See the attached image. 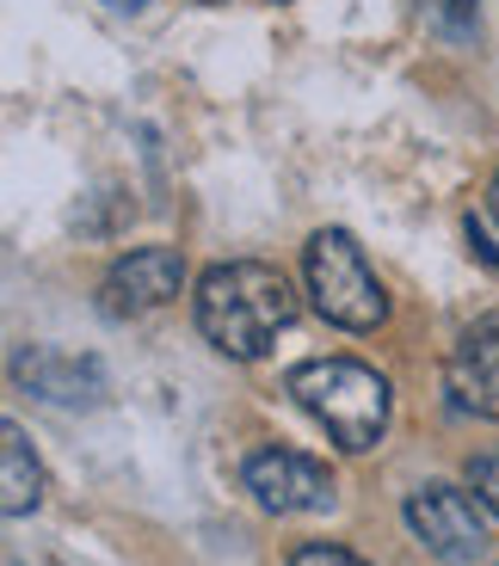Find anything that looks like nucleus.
Listing matches in <instances>:
<instances>
[{"instance_id": "nucleus-1", "label": "nucleus", "mask_w": 499, "mask_h": 566, "mask_svg": "<svg viewBox=\"0 0 499 566\" xmlns=\"http://www.w3.org/2000/svg\"><path fill=\"white\" fill-rule=\"evenodd\" d=\"M191 308H198V333L216 352L235 357V364H253V357H266L271 345H278V333L297 321V290H290V277L278 265H266V259H235V265L204 271Z\"/></svg>"}, {"instance_id": "nucleus-2", "label": "nucleus", "mask_w": 499, "mask_h": 566, "mask_svg": "<svg viewBox=\"0 0 499 566\" xmlns=\"http://www.w3.org/2000/svg\"><path fill=\"white\" fill-rule=\"evenodd\" d=\"M290 395L297 407L309 412L345 455H364L376 450L388 424V382L376 369L352 364V357H314V364L290 369Z\"/></svg>"}, {"instance_id": "nucleus-3", "label": "nucleus", "mask_w": 499, "mask_h": 566, "mask_svg": "<svg viewBox=\"0 0 499 566\" xmlns=\"http://www.w3.org/2000/svg\"><path fill=\"white\" fill-rule=\"evenodd\" d=\"M302 271H309L314 308L328 314L333 326H345V333L383 326L388 296H383V283H376L371 259H364V247H357L345 228H321L309 241V253H302Z\"/></svg>"}, {"instance_id": "nucleus-4", "label": "nucleus", "mask_w": 499, "mask_h": 566, "mask_svg": "<svg viewBox=\"0 0 499 566\" xmlns=\"http://www.w3.org/2000/svg\"><path fill=\"white\" fill-rule=\"evenodd\" d=\"M407 530L426 542V554H438L444 566H475L487 554V517L481 499L462 493V486H419L407 493Z\"/></svg>"}, {"instance_id": "nucleus-5", "label": "nucleus", "mask_w": 499, "mask_h": 566, "mask_svg": "<svg viewBox=\"0 0 499 566\" xmlns=\"http://www.w3.org/2000/svg\"><path fill=\"white\" fill-rule=\"evenodd\" d=\"M241 481H247V493H253L266 511H278V517L328 511L333 499H340L328 462H314V455L290 450V443H266V450H253L247 468H241Z\"/></svg>"}, {"instance_id": "nucleus-6", "label": "nucleus", "mask_w": 499, "mask_h": 566, "mask_svg": "<svg viewBox=\"0 0 499 566\" xmlns=\"http://www.w3.org/2000/svg\"><path fill=\"white\" fill-rule=\"evenodd\" d=\"M179 283H186V259L173 253V247H129L100 283V308L112 321H136V314H155L179 296Z\"/></svg>"}, {"instance_id": "nucleus-7", "label": "nucleus", "mask_w": 499, "mask_h": 566, "mask_svg": "<svg viewBox=\"0 0 499 566\" xmlns=\"http://www.w3.org/2000/svg\"><path fill=\"white\" fill-rule=\"evenodd\" d=\"M444 376H450V395L462 407L499 424V314H481V321L462 326L457 345H450V369Z\"/></svg>"}, {"instance_id": "nucleus-8", "label": "nucleus", "mask_w": 499, "mask_h": 566, "mask_svg": "<svg viewBox=\"0 0 499 566\" xmlns=\"http://www.w3.org/2000/svg\"><path fill=\"white\" fill-rule=\"evenodd\" d=\"M13 376L43 395L50 407H100L105 400V376L93 357H69V352H25L13 364Z\"/></svg>"}, {"instance_id": "nucleus-9", "label": "nucleus", "mask_w": 499, "mask_h": 566, "mask_svg": "<svg viewBox=\"0 0 499 566\" xmlns=\"http://www.w3.org/2000/svg\"><path fill=\"white\" fill-rule=\"evenodd\" d=\"M38 499H43V468L25 443V424L7 419L0 424V511L25 517V511H38Z\"/></svg>"}, {"instance_id": "nucleus-10", "label": "nucleus", "mask_w": 499, "mask_h": 566, "mask_svg": "<svg viewBox=\"0 0 499 566\" xmlns=\"http://www.w3.org/2000/svg\"><path fill=\"white\" fill-rule=\"evenodd\" d=\"M469 486H475V499H481V505L499 517V450H481L469 462Z\"/></svg>"}, {"instance_id": "nucleus-11", "label": "nucleus", "mask_w": 499, "mask_h": 566, "mask_svg": "<svg viewBox=\"0 0 499 566\" xmlns=\"http://www.w3.org/2000/svg\"><path fill=\"white\" fill-rule=\"evenodd\" d=\"M290 566H371V560H357L340 542H302V548L290 554Z\"/></svg>"}, {"instance_id": "nucleus-12", "label": "nucleus", "mask_w": 499, "mask_h": 566, "mask_svg": "<svg viewBox=\"0 0 499 566\" xmlns=\"http://www.w3.org/2000/svg\"><path fill=\"white\" fill-rule=\"evenodd\" d=\"M426 7H432V13H438L450 31H462V25L475 19V0H426Z\"/></svg>"}, {"instance_id": "nucleus-13", "label": "nucleus", "mask_w": 499, "mask_h": 566, "mask_svg": "<svg viewBox=\"0 0 499 566\" xmlns=\"http://www.w3.org/2000/svg\"><path fill=\"white\" fill-rule=\"evenodd\" d=\"M462 234H469V247H475V253H481V265H487V271H499V247L487 241V228L475 222V216H469V228H462Z\"/></svg>"}, {"instance_id": "nucleus-14", "label": "nucleus", "mask_w": 499, "mask_h": 566, "mask_svg": "<svg viewBox=\"0 0 499 566\" xmlns=\"http://www.w3.org/2000/svg\"><path fill=\"white\" fill-rule=\"evenodd\" d=\"M487 210H493V222H499V172H493V185H487Z\"/></svg>"}, {"instance_id": "nucleus-15", "label": "nucleus", "mask_w": 499, "mask_h": 566, "mask_svg": "<svg viewBox=\"0 0 499 566\" xmlns=\"http://www.w3.org/2000/svg\"><path fill=\"white\" fill-rule=\"evenodd\" d=\"M105 7H117V13H136V7H143V0H105Z\"/></svg>"}]
</instances>
